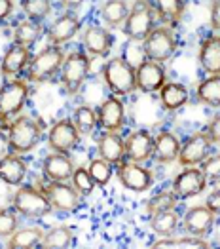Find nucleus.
Wrapping results in <instances>:
<instances>
[{
	"label": "nucleus",
	"instance_id": "f257e3e1",
	"mask_svg": "<svg viewBox=\"0 0 220 249\" xmlns=\"http://www.w3.org/2000/svg\"><path fill=\"white\" fill-rule=\"evenodd\" d=\"M101 74L110 93L116 97H127L137 91L135 67L123 57H110L102 65Z\"/></svg>",
	"mask_w": 220,
	"mask_h": 249
},
{
	"label": "nucleus",
	"instance_id": "f03ea898",
	"mask_svg": "<svg viewBox=\"0 0 220 249\" xmlns=\"http://www.w3.org/2000/svg\"><path fill=\"white\" fill-rule=\"evenodd\" d=\"M6 133H8L10 150L16 154H21V156L34 150L44 137V131H42L38 120H34L31 116H19V114L10 122V127Z\"/></svg>",
	"mask_w": 220,
	"mask_h": 249
},
{
	"label": "nucleus",
	"instance_id": "7ed1b4c3",
	"mask_svg": "<svg viewBox=\"0 0 220 249\" xmlns=\"http://www.w3.org/2000/svg\"><path fill=\"white\" fill-rule=\"evenodd\" d=\"M63 63H65L63 48L48 44L31 57V63L27 67V78L31 82H48L59 74Z\"/></svg>",
	"mask_w": 220,
	"mask_h": 249
},
{
	"label": "nucleus",
	"instance_id": "20e7f679",
	"mask_svg": "<svg viewBox=\"0 0 220 249\" xmlns=\"http://www.w3.org/2000/svg\"><path fill=\"white\" fill-rule=\"evenodd\" d=\"M89 71H91V59L85 52L74 50V52L67 53L59 72L63 89L68 95H76L84 88L85 80L89 78Z\"/></svg>",
	"mask_w": 220,
	"mask_h": 249
},
{
	"label": "nucleus",
	"instance_id": "39448f33",
	"mask_svg": "<svg viewBox=\"0 0 220 249\" xmlns=\"http://www.w3.org/2000/svg\"><path fill=\"white\" fill-rule=\"evenodd\" d=\"M14 209L25 219H42L53 211L51 202L42 192V188H34L31 185H21L14 192Z\"/></svg>",
	"mask_w": 220,
	"mask_h": 249
},
{
	"label": "nucleus",
	"instance_id": "423d86ee",
	"mask_svg": "<svg viewBox=\"0 0 220 249\" xmlns=\"http://www.w3.org/2000/svg\"><path fill=\"white\" fill-rule=\"evenodd\" d=\"M156 27V12L148 0H135L129 8V16L121 25V33L133 42H142Z\"/></svg>",
	"mask_w": 220,
	"mask_h": 249
},
{
	"label": "nucleus",
	"instance_id": "0eeeda50",
	"mask_svg": "<svg viewBox=\"0 0 220 249\" xmlns=\"http://www.w3.org/2000/svg\"><path fill=\"white\" fill-rule=\"evenodd\" d=\"M179 50V40L169 27H154L152 33L142 40V52L146 59L152 61H169Z\"/></svg>",
	"mask_w": 220,
	"mask_h": 249
},
{
	"label": "nucleus",
	"instance_id": "6e6552de",
	"mask_svg": "<svg viewBox=\"0 0 220 249\" xmlns=\"http://www.w3.org/2000/svg\"><path fill=\"white\" fill-rule=\"evenodd\" d=\"M29 84L25 80H10L0 88V118H12L17 116L23 107L29 101Z\"/></svg>",
	"mask_w": 220,
	"mask_h": 249
},
{
	"label": "nucleus",
	"instance_id": "1a4fd4ad",
	"mask_svg": "<svg viewBox=\"0 0 220 249\" xmlns=\"http://www.w3.org/2000/svg\"><path fill=\"white\" fill-rule=\"evenodd\" d=\"M42 192L59 213H74L82 206V196L78 190L67 181H48L46 185H42Z\"/></svg>",
	"mask_w": 220,
	"mask_h": 249
},
{
	"label": "nucleus",
	"instance_id": "9d476101",
	"mask_svg": "<svg viewBox=\"0 0 220 249\" xmlns=\"http://www.w3.org/2000/svg\"><path fill=\"white\" fill-rule=\"evenodd\" d=\"M118 181L131 192H148L154 187V171L137 162L121 160L118 164Z\"/></svg>",
	"mask_w": 220,
	"mask_h": 249
},
{
	"label": "nucleus",
	"instance_id": "9b49d317",
	"mask_svg": "<svg viewBox=\"0 0 220 249\" xmlns=\"http://www.w3.org/2000/svg\"><path fill=\"white\" fill-rule=\"evenodd\" d=\"M80 131L74 125L72 118H61L50 127L48 133V146L51 148V152H72L76 146L80 145Z\"/></svg>",
	"mask_w": 220,
	"mask_h": 249
},
{
	"label": "nucleus",
	"instance_id": "f8f14e48",
	"mask_svg": "<svg viewBox=\"0 0 220 249\" xmlns=\"http://www.w3.org/2000/svg\"><path fill=\"white\" fill-rule=\"evenodd\" d=\"M213 141L209 137V133L203 129V131H196L192 133L182 145H180L179 152V162L182 167H190V166H200L201 162L211 154L213 150Z\"/></svg>",
	"mask_w": 220,
	"mask_h": 249
},
{
	"label": "nucleus",
	"instance_id": "ddd939ff",
	"mask_svg": "<svg viewBox=\"0 0 220 249\" xmlns=\"http://www.w3.org/2000/svg\"><path fill=\"white\" fill-rule=\"evenodd\" d=\"M207 179L203 175L200 167L190 166L184 167L179 175L173 179V185H171V190L177 194L179 200H186V198H194L201 194L205 188H207Z\"/></svg>",
	"mask_w": 220,
	"mask_h": 249
},
{
	"label": "nucleus",
	"instance_id": "4468645a",
	"mask_svg": "<svg viewBox=\"0 0 220 249\" xmlns=\"http://www.w3.org/2000/svg\"><path fill=\"white\" fill-rule=\"evenodd\" d=\"M82 29L80 18L74 12H65L61 14L57 19L46 29V36H48V44L53 46H63L72 40Z\"/></svg>",
	"mask_w": 220,
	"mask_h": 249
},
{
	"label": "nucleus",
	"instance_id": "2eb2a0df",
	"mask_svg": "<svg viewBox=\"0 0 220 249\" xmlns=\"http://www.w3.org/2000/svg\"><path fill=\"white\" fill-rule=\"evenodd\" d=\"M82 44L84 50L93 57H106L110 50L114 48V36L108 31V27L99 25H87L82 31Z\"/></svg>",
	"mask_w": 220,
	"mask_h": 249
},
{
	"label": "nucleus",
	"instance_id": "dca6fc26",
	"mask_svg": "<svg viewBox=\"0 0 220 249\" xmlns=\"http://www.w3.org/2000/svg\"><path fill=\"white\" fill-rule=\"evenodd\" d=\"M97 118H99V125L104 131H120L127 120L125 105L121 101V97H116L110 93L97 107Z\"/></svg>",
	"mask_w": 220,
	"mask_h": 249
},
{
	"label": "nucleus",
	"instance_id": "f3484780",
	"mask_svg": "<svg viewBox=\"0 0 220 249\" xmlns=\"http://www.w3.org/2000/svg\"><path fill=\"white\" fill-rule=\"evenodd\" d=\"M215 221H217V215L207 206H194L186 211V215L182 219V227L188 236L205 238L213 232Z\"/></svg>",
	"mask_w": 220,
	"mask_h": 249
},
{
	"label": "nucleus",
	"instance_id": "a211bd4d",
	"mask_svg": "<svg viewBox=\"0 0 220 249\" xmlns=\"http://www.w3.org/2000/svg\"><path fill=\"white\" fill-rule=\"evenodd\" d=\"M137 76V89L142 93H156L161 86L167 82V72L163 69V63L146 59L135 69Z\"/></svg>",
	"mask_w": 220,
	"mask_h": 249
},
{
	"label": "nucleus",
	"instance_id": "6ab92c4d",
	"mask_svg": "<svg viewBox=\"0 0 220 249\" xmlns=\"http://www.w3.org/2000/svg\"><path fill=\"white\" fill-rule=\"evenodd\" d=\"M154 135L148 129H135L125 139V160L144 164L152 158Z\"/></svg>",
	"mask_w": 220,
	"mask_h": 249
},
{
	"label": "nucleus",
	"instance_id": "aec40b11",
	"mask_svg": "<svg viewBox=\"0 0 220 249\" xmlns=\"http://www.w3.org/2000/svg\"><path fill=\"white\" fill-rule=\"evenodd\" d=\"M74 162L65 152H50L42 160V175L46 181H68L74 171Z\"/></svg>",
	"mask_w": 220,
	"mask_h": 249
},
{
	"label": "nucleus",
	"instance_id": "412c9836",
	"mask_svg": "<svg viewBox=\"0 0 220 249\" xmlns=\"http://www.w3.org/2000/svg\"><path fill=\"white\" fill-rule=\"evenodd\" d=\"M97 154L112 166L125 158V139L118 131H102L97 137Z\"/></svg>",
	"mask_w": 220,
	"mask_h": 249
},
{
	"label": "nucleus",
	"instance_id": "4be33fe9",
	"mask_svg": "<svg viewBox=\"0 0 220 249\" xmlns=\"http://www.w3.org/2000/svg\"><path fill=\"white\" fill-rule=\"evenodd\" d=\"M180 139L169 129L160 131L154 137V150H152V158L158 164H173L179 160L180 152Z\"/></svg>",
	"mask_w": 220,
	"mask_h": 249
},
{
	"label": "nucleus",
	"instance_id": "5701e85b",
	"mask_svg": "<svg viewBox=\"0 0 220 249\" xmlns=\"http://www.w3.org/2000/svg\"><path fill=\"white\" fill-rule=\"evenodd\" d=\"M27 171L29 167L21 154L10 152L0 158V181L10 187H21L27 177Z\"/></svg>",
	"mask_w": 220,
	"mask_h": 249
},
{
	"label": "nucleus",
	"instance_id": "b1692460",
	"mask_svg": "<svg viewBox=\"0 0 220 249\" xmlns=\"http://www.w3.org/2000/svg\"><path fill=\"white\" fill-rule=\"evenodd\" d=\"M198 63L205 74H220V35L205 36L200 42Z\"/></svg>",
	"mask_w": 220,
	"mask_h": 249
},
{
	"label": "nucleus",
	"instance_id": "393cba45",
	"mask_svg": "<svg viewBox=\"0 0 220 249\" xmlns=\"http://www.w3.org/2000/svg\"><path fill=\"white\" fill-rule=\"evenodd\" d=\"M31 57L33 55H31V50L27 46H21V44L14 42L6 50V53H4V57L0 61V72L4 76H17L29 67Z\"/></svg>",
	"mask_w": 220,
	"mask_h": 249
},
{
	"label": "nucleus",
	"instance_id": "a878e982",
	"mask_svg": "<svg viewBox=\"0 0 220 249\" xmlns=\"http://www.w3.org/2000/svg\"><path fill=\"white\" fill-rule=\"evenodd\" d=\"M160 105L165 112H177L190 101V91L180 82H165L158 91Z\"/></svg>",
	"mask_w": 220,
	"mask_h": 249
},
{
	"label": "nucleus",
	"instance_id": "bb28decb",
	"mask_svg": "<svg viewBox=\"0 0 220 249\" xmlns=\"http://www.w3.org/2000/svg\"><path fill=\"white\" fill-rule=\"evenodd\" d=\"M99 16L108 29H118L129 16V6L125 0H104L99 10Z\"/></svg>",
	"mask_w": 220,
	"mask_h": 249
},
{
	"label": "nucleus",
	"instance_id": "cd10ccee",
	"mask_svg": "<svg viewBox=\"0 0 220 249\" xmlns=\"http://www.w3.org/2000/svg\"><path fill=\"white\" fill-rule=\"evenodd\" d=\"M44 230L40 227H25L17 229L10 238H8V248L10 249H34L40 248L44 240Z\"/></svg>",
	"mask_w": 220,
	"mask_h": 249
},
{
	"label": "nucleus",
	"instance_id": "c85d7f7f",
	"mask_svg": "<svg viewBox=\"0 0 220 249\" xmlns=\"http://www.w3.org/2000/svg\"><path fill=\"white\" fill-rule=\"evenodd\" d=\"M196 99L205 107H220V74H211L196 86Z\"/></svg>",
	"mask_w": 220,
	"mask_h": 249
},
{
	"label": "nucleus",
	"instance_id": "c756f323",
	"mask_svg": "<svg viewBox=\"0 0 220 249\" xmlns=\"http://www.w3.org/2000/svg\"><path fill=\"white\" fill-rule=\"evenodd\" d=\"M180 227V217L175 209H167V211H161L152 215V221H150V229L154 234H158L160 238H169L173 236Z\"/></svg>",
	"mask_w": 220,
	"mask_h": 249
},
{
	"label": "nucleus",
	"instance_id": "7c9ffc66",
	"mask_svg": "<svg viewBox=\"0 0 220 249\" xmlns=\"http://www.w3.org/2000/svg\"><path fill=\"white\" fill-rule=\"evenodd\" d=\"M42 33H44L42 23L33 19H23L14 27V42L31 48V46H34L36 42L40 40Z\"/></svg>",
	"mask_w": 220,
	"mask_h": 249
},
{
	"label": "nucleus",
	"instance_id": "2f4dec72",
	"mask_svg": "<svg viewBox=\"0 0 220 249\" xmlns=\"http://www.w3.org/2000/svg\"><path fill=\"white\" fill-rule=\"evenodd\" d=\"M186 10V0H156L154 12L158 18L169 25H177Z\"/></svg>",
	"mask_w": 220,
	"mask_h": 249
},
{
	"label": "nucleus",
	"instance_id": "473e14b6",
	"mask_svg": "<svg viewBox=\"0 0 220 249\" xmlns=\"http://www.w3.org/2000/svg\"><path fill=\"white\" fill-rule=\"evenodd\" d=\"M72 122L78 127L80 135H89L95 131V127L99 125L97 118V108H93L91 105H80L74 108L72 112Z\"/></svg>",
	"mask_w": 220,
	"mask_h": 249
},
{
	"label": "nucleus",
	"instance_id": "72a5a7b5",
	"mask_svg": "<svg viewBox=\"0 0 220 249\" xmlns=\"http://www.w3.org/2000/svg\"><path fill=\"white\" fill-rule=\"evenodd\" d=\"M74 242V232L70 227L67 225H59L55 229H51L50 232L44 234V240H42L40 248L46 249H65L70 248Z\"/></svg>",
	"mask_w": 220,
	"mask_h": 249
},
{
	"label": "nucleus",
	"instance_id": "f704fd0d",
	"mask_svg": "<svg viewBox=\"0 0 220 249\" xmlns=\"http://www.w3.org/2000/svg\"><path fill=\"white\" fill-rule=\"evenodd\" d=\"M19 6L21 10H23V14L27 16V19L42 23V21L51 14L53 0H21Z\"/></svg>",
	"mask_w": 220,
	"mask_h": 249
},
{
	"label": "nucleus",
	"instance_id": "c9c22d12",
	"mask_svg": "<svg viewBox=\"0 0 220 249\" xmlns=\"http://www.w3.org/2000/svg\"><path fill=\"white\" fill-rule=\"evenodd\" d=\"M177 202H179V198H177V194H175L173 190H160V192H156V194L146 202L144 208H146V213L152 217V215L161 213V211L175 209Z\"/></svg>",
	"mask_w": 220,
	"mask_h": 249
},
{
	"label": "nucleus",
	"instance_id": "e433bc0d",
	"mask_svg": "<svg viewBox=\"0 0 220 249\" xmlns=\"http://www.w3.org/2000/svg\"><path fill=\"white\" fill-rule=\"evenodd\" d=\"M156 249H165V248H179V249H205L207 242L203 238H196V236H188V238H161L154 244Z\"/></svg>",
	"mask_w": 220,
	"mask_h": 249
},
{
	"label": "nucleus",
	"instance_id": "4c0bfd02",
	"mask_svg": "<svg viewBox=\"0 0 220 249\" xmlns=\"http://www.w3.org/2000/svg\"><path fill=\"white\" fill-rule=\"evenodd\" d=\"M70 185L78 190V194H80L82 198H87L93 190H95V181L91 179V175H89V169L87 167H74V171H72V177H70Z\"/></svg>",
	"mask_w": 220,
	"mask_h": 249
},
{
	"label": "nucleus",
	"instance_id": "58836bf2",
	"mask_svg": "<svg viewBox=\"0 0 220 249\" xmlns=\"http://www.w3.org/2000/svg\"><path fill=\"white\" fill-rule=\"evenodd\" d=\"M87 169H89V175H91V179L95 181L97 187H106L110 183V179H112V164H108L101 156L89 160Z\"/></svg>",
	"mask_w": 220,
	"mask_h": 249
},
{
	"label": "nucleus",
	"instance_id": "ea45409f",
	"mask_svg": "<svg viewBox=\"0 0 220 249\" xmlns=\"http://www.w3.org/2000/svg\"><path fill=\"white\" fill-rule=\"evenodd\" d=\"M19 229V217L16 209H0V238H10Z\"/></svg>",
	"mask_w": 220,
	"mask_h": 249
},
{
	"label": "nucleus",
	"instance_id": "a19ab883",
	"mask_svg": "<svg viewBox=\"0 0 220 249\" xmlns=\"http://www.w3.org/2000/svg\"><path fill=\"white\" fill-rule=\"evenodd\" d=\"M200 166L207 183H220V154H209Z\"/></svg>",
	"mask_w": 220,
	"mask_h": 249
},
{
	"label": "nucleus",
	"instance_id": "79ce46f5",
	"mask_svg": "<svg viewBox=\"0 0 220 249\" xmlns=\"http://www.w3.org/2000/svg\"><path fill=\"white\" fill-rule=\"evenodd\" d=\"M209 21H211V29L220 35V0H213L211 8H209Z\"/></svg>",
	"mask_w": 220,
	"mask_h": 249
},
{
	"label": "nucleus",
	"instance_id": "37998d69",
	"mask_svg": "<svg viewBox=\"0 0 220 249\" xmlns=\"http://www.w3.org/2000/svg\"><path fill=\"white\" fill-rule=\"evenodd\" d=\"M205 131L209 133V137H211V141H213L215 145H220V112L211 118V122H209Z\"/></svg>",
	"mask_w": 220,
	"mask_h": 249
},
{
	"label": "nucleus",
	"instance_id": "c03bdc74",
	"mask_svg": "<svg viewBox=\"0 0 220 249\" xmlns=\"http://www.w3.org/2000/svg\"><path fill=\"white\" fill-rule=\"evenodd\" d=\"M205 206L211 209L215 215H220V188H215V190L205 198Z\"/></svg>",
	"mask_w": 220,
	"mask_h": 249
},
{
	"label": "nucleus",
	"instance_id": "a18cd8bd",
	"mask_svg": "<svg viewBox=\"0 0 220 249\" xmlns=\"http://www.w3.org/2000/svg\"><path fill=\"white\" fill-rule=\"evenodd\" d=\"M14 8H16V6H14V0H0V25L6 19L12 18Z\"/></svg>",
	"mask_w": 220,
	"mask_h": 249
},
{
	"label": "nucleus",
	"instance_id": "49530a36",
	"mask_svg": "<svg viewBox=\"0 0 220 249\" xmlns=\"http://www.w3.org/2000/svg\"><path fill=\"white\" fill-rule=\"evenodd\" d=\"M84 2H85V0H57L59 8L65 10V12H76L78 8H82Z\"/></svg>",
	"mask_w": 220,
	"mask_h": 249
}]
</instances>
